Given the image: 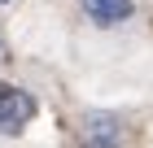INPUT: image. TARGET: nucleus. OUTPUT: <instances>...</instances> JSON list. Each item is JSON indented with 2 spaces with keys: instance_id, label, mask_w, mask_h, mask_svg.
<instances>
[{
  "instance_id": "1",
  "label": "nucleus",
  "mask_w": 153,
  "mask_h": 148,
  "mask_svg": "<svg viewBox=\"0 0 153 148\" xmlns=\"http://www.w3.org/2000/svg\"><path fill=\"white\" fill-rule=\"evenodd\" d=\"M39 100L18 83H0V135H22L35 122Z\"/></svg>"
},
{
  "instance_id": "2",
  "label": "nucleus",
  "mask_w": 153,
  "mask_h": 148,
  "mask_svg": "<svg viewBox=\"0 0 153 148\" xmlns=\"http://www.w3.org/2000/svg\"><path fill=\"white\" fill-rule=\"evenodd\" d=\"M123 118L118 113H88L79 126V148H123Z\"/></svg>"
},
{
  "instance_id": "5",
  "label": "nucleus",
  "mask_w": 153,
  "mask_h": 148,
  "mask_svg": "<svg viewBox=\"0 0 153 148\" xmlns=\"http://www.w3.org/2000/svg\"><path fill=\"white\" fill-rule=\"evenodd\" d=\"M0 4H13V0H0Z\"/></svg>"
},
{
  "instance_id": "4",
  "label": "nucleus",
  "mask_w": 153,
  "mask_h": 148,
  "mask_svg": "<svg viewBox=\"0 0 153 148\" xmlns=\"http://www.w3.org/2000/svg\"><path fill=\"white\" fill-rule=\"evenodd\" d=\"M4 57H9V48H4V44H0V61H4Z\"/></svg>"
},
{
  "instance_id": "3",
  "label": "nucleus",
  "mask_w": 153,
  "mask_h": 148,
  "mask_svg": "<svg viewBox=\"0 0 153 148\" xmlns=\"http://www.w3.org/2000/svg\"><path fill=\"white\" fill-rule=\"evenodd\" d=\"M79 9L88 13V22H96V26H123V22H131L136 4H131V0H79Z\"/></svg>"
}]
</instances>
